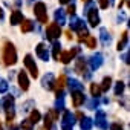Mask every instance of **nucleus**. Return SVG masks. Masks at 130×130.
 <instances>
[{"label": "nucleus", "instance_id": "obj_36", "mask_svg": "<svg viewBox=\"0 0 130 130\" xmlns=\"http://www.w3.org/2000/svg\"><path fill=\"white\" fill-rule=\"evenodd\" d=\"M32 106H34V101H32V100H29V101H26L25 104H22V112H29Z\"/></svg>", "mask_w": 130, "mask_h": 130}, {"label": "nucleus", "instance_id": "obj_5", "mask_svg": "<svg viewBox=\"0 0 130 130\" xmlns=\"http://www.w3.org/2000/svg\"><path fill=\"white\" fill-rule=\"evenodd\" d=\"M80 47L78 46H75V47H72V49H69V51H61V54H60V57H58V61H61V63H64V64H68V63H71V60H74L78 54H80Z\"/></svg>", "mask_w": 130, "mask_h": 130}, {"label": "nucleus", "instance_id": "obj_45", "mask_svg": "<svg viewBox=\"0 0 130 130\" xmlns=\"http://www.w3.org/2000/svg\"><path fill=\"white\" fill-rule=\"evenodd\" d=\"M8 127H9V130H19V127H17V125H14V124H9Z\"/></svg>", "mask_w": 130, "mask_h": 130}, {"label": "nucleus", "instance_id": "obj_13", "mask_svg": "<svg viewBox=\"0 0 130 130\" xmlns=\"http://www.w3.org/2000/svg\"><path fill=\"white\" fill-rule=\"evenodd\" d=\"M95 122H96V127L101 128V130H106L109 127V122L106 119V113L103 110H98L96 112V118H95Z\"/></svg>", "mask_w": 130, "mask_h": 130}, {"label": "nucleus", "instance_id": "obj_12", "mask_svg": "<svg viewBox=\"0 0 130 130\" xmlns=\"http://www.w3.org/2000/svg\"><path fill=\"white\" fill-rule=\"evenodd\" d=\"M35 54H37V57H38L40 60H43V61H47V60H49V49H47V46H46L44 43H38V44H37Z\"/></svg>", "mask_w": 130, "mask_h": 130}, {"label": "nucleus", "instance_id": "obj_31", "mask_svg": "<svg viewBox=\"0 0 130 130\" xmlns=\"http://www.w3.org/2000/svg\"><path fill=\"white\" fill-rule=\"evenodd\" d=\"M84 41H86V44H87V47H90V49H93V47H96V38H95L93 35H87V38H86Z\"/></svg>", "mask_w": 130, "mask_h": 130}, {"label": "nucleus", "instance_id": "obj_16", "mask_svg": "<svg viewBox=\"0 0 130 130\" xmlns=\"http://www.w3.org/2000/svg\"><path fill=\"white\" fill-rule=\"evenodd\" d=\"M71 95H72V104H74V107H80L81 104L86 103L84 92H71Z\"/></svg>", "mask_w": 130, "mask_h": 130}, {"label": "nucleus", "instance_id": "obj_25", "mask_svg": "<svg viewBox=\"0 0 130 130\" xmlns=\"http://www.w3.org/2000/svg\"><path fill=\"white\" fill-rule=\"evenodd\" d=\"M80 121H81V122H80L81 130H90V128H92V125H93V121H92L89 116H83Z\"/></svg>", "mask_w": 130, "mask_h": 130}, {"label": "nucleus", "instance_id": "obj_38", "mask_svg": "<svg viewBox=\"0 0 130 130\" xmlns=\"http://www.w3.org/2000/svg\"><path fill=\"white\" fill-rule=\"evenodd\" d=\"M87 35H89L87 29H83V31H80V32H78V41H84V40L87 38Z\"/></svg>", "mask_w": 130, "mask_h": 130}, {"label": "nucleus", "instance_id": "obj_39", "mask_svg": "<svg viewBox=\"0 0 130 130\" xmlns=\"http://www.w3.org/2000/svg\"><path fill=\"white\" fill-rule=\"evenodd\" d=\"M75 9H77V6H75V3H69V6H68V14L72 17V15H75Z\"/></svg>", "mask_w": 130, "mask_h": 130}, {"label": "nucleus", "instance_id": "obj_42", "mask_svg": "<svg viewBox=\"0 0 130 130\" xmlns=\"http://www.w3.org/2000/svg\"><path fill=\"white\" fill-rule=\"evenodd\" d=\"M64 35H66V38H68V40H72V38H74V34H72V31H71V29H68L66 32H64Z\"/></svg>", "mask_w": 130, "mask_h": 130}, {"label": "nucleus", "instance_id": "obj_20", "mask_svg": "<svg viewBox=\"0 0 130 130\" xmlns=\"http://www.w3.org/2000/svg\"><path fill=\"white\" fill-rule=\"evenodd\" d=\"M100 40H101L103 46H109V44H110L112 37H110V34H109V31H107L106 28H101V29H100Z\"/></svg>", "mask_w": 130, "mask_h": 130}, {"label": "nucleus", "instance_id": "obj_28", "mask_svg": "<svg viewBox=\"0 0 130 130\" xmlns=\"http://www.w3.org/2000/svg\"><path fill=\"white\" fill-rule=\"evenodd\" d=\"M28 119H29L32 124H37V122L41 119V113H40L38 110H32V112H31V116H29Z\"/></svg>", "mask_w": 130, "mask_h": 130}, {"label": "nucleus", "instance_id": "obj_26", "mask_svg": "<svg viewBox=\"0 0 130 130\" xmlns=\"http://www.w3.org/2000/svg\"><path fill=\"white\" fill-rule=\"evenodd\" d=\"M60 54H61V44H60V41H54V44H52V55H54V58L57 61H58Z\"/></svg>", "mask_w": 130, "mask_h": 130}, {"label": "nucleus", "instance_id": "obj_23", "mask_svg": "<svg viewBox=\"0 0 130 130\" xmlns=\"http://www.w3.org/2000/svg\"><path fill=\"white\" fill-rule=\"evenodd\" d=\"M66 86H69L71 92H83V90H84V86H83L78 80H71Z\"/></svg>", "mask_w": 130, "mask_h": 130}, {"label": "nucleus", "instance_id": "obj_29", "mask_svg": "<svg viewBox=\"0 0 130 130\" xmlns=\"http://www.w3.org/2000/svg\"><path fill=\"white\" fill-rule=\"evenodd\" d=\"M90 93H92V96H93V98H98V96L101 95V89H100V84H96V83L90 84Z\"/></svg>", "mask_w": 130, "mask_h": 130}, {"label": "nucleus", "instance_id": "obj_41", "mask_svg": "<svg viewBox=\"0 0 130 130\" xmlns=\"http://www.w3.org/2000/svg\"><path fill=\"white\" fill-rule=\"evenodd\" d=\"M110 130H124V128H122V125H121V124L115 122V124H112V125H110Z\"/></svg>", "mask_w": 130, "mask_h": 130}, {"label": "nucleus", "instance_id": "obj_14", "mask_svg": "<svg viewBox=\"0 0 130 130\" xmlns=\"http://www.w3.org/2000/svg\"><path fill=\"white\" fill-rule=\"evenodd\" d=\"M87 63H89L90 69L95 71V69H98L101 64H103V55H101V54H93V55L90 57V60H87Z\"/></svg>", "mask_w": 130, "mask_h": 130}, {"label": "nucleus", "instance_id": "obj_47", "mask_svg": "<svg viewBox=\"0 0 130 130\" xmlns=\"http://www.w3.org/2000/svg\"><path fill=\"white\" fill-rule=\"evenodd\" d=\"M83 116H84V115H83V113H81V112H78V113H77V118H78V119H81V118H83Z\"/></svg>", "mask_w": 130, "mask_h": 130}, {"label": "nucleus", "instance_id": "obj_11", "mask_svg": "<svg viewBox=\"0 0 130 130\" xmlns=\"http://www.w3.org/2000/svg\"><path fill=\"white\" fill-rule=\"evenodd\" d=\"M86 14H87V22H89V25H90L92 28H96V26L100 25L98 9H96L95 6H92V8H89V9L86 11Z\"/></svg>", "mask_w": 130, "mask_h": 130}, {"label": "nucleus", "instance_id": "obj_19", "mask_svg": "<svg viewBox=\"0 0 130 130\" xmlns=\"http://www.w3.org/2000/svg\"><path fill=\"white\" fill-rule=\"evenodd\" d=\"M23 22V14L19 11V9H14L12 12H11V17H9V23L12 25V26H15V25H19V23H22Z\"/></svg>", "mask_w": 130, "mask_h": 130}, {"label": "nucleus", "instance_id": "obj_27", "mask_svg": "<svg viewBox=\"0 0 130 130\" xmlns=\"http://www.w3.org/2000/svg\"><path fill=\"white\" fill-rule=\"evenodd\" d=\"M110 86H112V78H110V77H106V78L103 80L100 89H101V92H107V90L110 89Z\"/></svg>", "mask_w": 130, "mask_h": 130}, {"label": "nucleus", "instance_id": "obj_9", "mask_svg": "<svg viewBox=\"0 0 130 130\" xmlns=\"http://www.w3.org/2000/svg\"><path fill=\"white\" fill-rule=\"evenodd\" d=\"M23 61H25V66H26V69L29 71V74H31L34 78H37V77H38V68H37L35 60L32 58V55H29V54H28V55L25 57V60H23Z\"/></svg>", "mask_w": 130, "mask_h": 130}, {"label": "nucleus", "instance_id": "obj_30", "mask_svg": "<svg viewBox=\"0 0 130 130\" xmlns=\"http://www.w3.org/2000/svg\"><path fill=\"white\" fill-rule=\"evenodd\" d=\"M55 110H64V96H57L55 100Z\"/></svg>", "mask_w": 130, "mask_h": 130}, {"label": "nucleus", "instance_id": "obj_18", "mask_svg": "<svg viewBox=\"0 0 130 130\" xmlns=\"http://www.w3.org/2000/svg\"><path fill=\"white\" fill-rule=\"evenodd\" d=\"M17 80H19V84H20V87H22V90H28L29 89V78H28V75H26V72H19V77H17Z\"/></svg>", "mask_w": 130, "mask_h": 130}, {"label": "nucleus", "instance_id": "obj_1", "mask_svg": "<svg viewBox=\"0 0 130 130\" xmlns=\"http://www.w3.org/2000/svg\"><path fill=\"white\" fill-rule=\"evenodd\" d=\"M2 60L5 66H14L17 63V51L14 47V44L11 41H6L3 46V54H2Z\"/></svg>", "mask_w": 130, "mask_h": 130}, {"label": "nucleus", "instance_id": "obj_8", "mask_svg": "<svg viewBox=\"0 0 130 130\" xmlns=\"http://www.w3.org/2000/svg\"><path fill=\"white\" fill-rule=\"evenodd\" d=\"M34 14L37 17V20L40 23H47V14H46V5L43 2H38L35 3L34 6Z\"/></svg>", "mask_w": 130, "mask_h": 130}, {"label": "nucleus", "instance_id": "obj_33", "mask_svg": "<svg viewBox=\"0 0 130 130\" xmlns=\"http://www.w3.org/2000/svg\"><path fill=\"white\" fill-rule=\"evenodd\" d=\"M20 127H22V130H34V124L29 119H23Z\"/></svg>", "mask_w": 130, "mask_h": 130}, {"label": "nucleus", "instance_id": "obj_37", "mask_svg": "<svg viewBox=\"0 0 130 130\" xmlns=\"http://www.w3.org/2000/svg\"><path fill=\"white\" fill-rule=\"evenodd\" d=\"M6 90H8V81L0 78V93H5Z\"/></svg>", "mask_w": 130, "mask_h": 130}, {"label": "nucleus", "instance_id": "obj_2", "mask_svg": "<svg viewBox=\"0 0 130 130\" xmlns=\"http://www.w3.org/2000/svg\"><path fill=\"white\" fill-rule=\"evenodd\" d=\"M15 101H14V96L11 95H6L5 100H3V109H5V113H6V124H12L14 118H15Z\"/></svg>", "mask_w": 130, "mask_h": 130}, {"label": "nucleus", "instance_id": "obj_17", "mask_svg": "<svg viewBox=\"0 0 130 130\" xmlns=\"http://www.w3.org/2000/svg\"><path fill=\"white\" fill-rule=\"evenodd\" d=\"M41 84H43V87L46 89V90H52L54 89V84H55V78H54V75L49 72V74H46L43 78H41Z\"/></svg>", "mask_w": 130, "mask_h": 130}, {"label": "nucleus", "instance_id": "obj_49", "mask_svg": "<svg viewBox=\"0 0 130 130\" xmlns=\"http://www.w3.org/2000/svg\"><path fill=\"white\" fill-rule=\"evenodd\" d=\"M0 130H3V127H2V124H0Z\"/></svg>", "mask_w": 130, "mask_h": 130}, {"label": "nucleus", "instance_id": "obj_35", "mask_svg": "<svg viewBox=\"0 0 130 130\" xmlns=\"http://www.w3.org/2000/svg\"><path fill=\"white\" fill-rule=\"evenodd\" d=\"M5 2H6V5L11 6V8H19V6L22 5V0H5Z\"/></svg>", "mask_w": 130, "mask_h": 130}, {"label": "nucleus", "instance_id": "obj_34", "mask_svg": "<svg viewBox=\"0 0 130 130\" xmlns=\"http://www.w3.org/2000/svg\"><path fill=\"white\" fill-rule=\"evenodd\" d=\"M98 104H100V101H98V98H92L90 101H87V109H96L98 107Z\"/></svg>", "mask_w": 130, "mask_h": 130}, {"label": "nucleus", "instance_id": "obj_3", "mask_svg": "<svg viewBox=\"0 0 130 130\" xmlns=\"http://www.w3.org/2000/svg\"><path fill=\"white\" fill-rule=\"evenodd\" d=\"M75 72H77V74H80V75H83V77H84V80H90L92 74H90V71H89L87 60H86L84 57H80V58L75 61Z\"/></svg>", "mask_w": 130, "mask_h": 130}, {"label": "nucleus", "instance_id": "obj_44", "mask_svg": "<svg viewBox=\"0 0 130 130\" xmlns=\"http://www.w3.org/2000/svg\"><path fill=\"white\" fill-rule=\"evenodd\" d=\"M3 19H5V11H3L2 8H0V22H2Z\"/></svg>", "mask_w": 130, "mask_h": 130}, {"label": "nucleus", "instance_id": "obj_6", "mask_svg": "<svg viewBox=\"0 0 130 130\" xmlns=\"http://www.w3.org/2000/svg\"><path fill=\"white\" fill-rule=\"evenodd\" d=\"M75 124V116L72 115V112L64 110L63 118H61V130H72Z\"/></svg>", "mask_w": 130, "mask_h": 130}, {"label": "nucleus", "instance_id": "obj_46", "mask_svg": "<svg viewBox=\"0 0 130 130\" xmlns=\"http://www.w3.org/2000/svg\"><path fill=\"white\" fill-rule=\"evenodd\" d=\"M60 5H66V3H71V0H58Z\"/></svg>", "mask_w": 130, "mask_h": 130}, {"label": "nucleus", "instance_id": "obj_40", "mask_svg": "<svg viewBox=\"0 0 130 130\" xmlns=\"http://www.w3.org/2000/svg\"><path fill=\"white\" fill-rule=\"evenodd\" d=\"M98 3H100V6H101L103 9L109 8V5H110V2H109V0H98Z\"/></svg>", "mask_w": 130, "mask_h": 130}, {"label": "nucleus", "instance_id": "obj_43", "mask_svg": "<svg viewBox=\"0 0 130 130\" xmlns=\"http://www.w3.org/2000/svg\"><path fill=\"white\" fill-rule=\"evenodd\" d=\"M122 61H124V63H128V52H125V54L122 55Z\"/></svg>", "mask_w": 130, "mask_h": 130}, {"label": "nucleus", "instance_id": "obj_48", "mask_svg": "<svg viewBox=\"0 0 130 130\" xmlns=\"http://www.w3.org/2000/svg\"><path fill=\"white\" fill-rule=\"evenodd\" d=\"M81 2H83V3L86 5V3H90V2H92V0H81Z\"/></svg>", "mask_w": 130, "mask_h": 130}, {"label": "nucleus", "instance_id": "obj_10", "mask_svg": "<svg viewBox=\"0 0 130 130\" xmlns=\"http://www.w3.org/2000/svg\"><path fill=\"white\" fill-rule=\"evenodd\" d=\"M66 84H68V78H66V75H64V74H61L58 77V80L55 81V84H54V89H55L57 96H64V87H66Z\"/></svg>", "mask_w": 130, "mask_h": 130}, {"label": "nucleus", "instance_id": "obj_4", "mask_svg": "<svg viewBox=\"0 0 130 130\" xmlns=\"http://www.w3.org/2000/svg\"><path fill=\"white\" fill-rule=\"evenodd\" d=\"M57 119H58V110L49 109L47 113L44 115V128L46 130H57V125H55Z\"/></svg>", "mask_w": 130, "mask_h": 130}, {"label": "nucleus", "instance_id": "obj_22", "mask_svg": "<svg viewBox=\"0 0 130 130\" xmlns=\"http://www.w3.org/2000/svg\"><path fill=\"white\" fill-rule=\"evenodd\" d=\"M127 43H128V31H124L122 32V35H121V38H119V41H118V46H116V49L121 52V51H124L125 47H127Z\"/></svg>", "mask_w": 130, "mask_h": 130}, {"label": "nucleus", "instance_id": "obj_15", "mask_svg": "<svg viewBox=\"0 0 130 130\" xmlns=\"http://www.w3.org/2000/svg\"><path fill=\"white\" fill-rule=\"evenodd\" d=\"M83 29H86V26H84V22L81 20V19H78V17H75V15H72L71 17V31L74 32V31H83Z\"/></svg>", "mask_w": 130, "mask_h": 130}, {"label": "nucleus", "instance_id": "obj_7", "mask_svg": "<svg viewBox=\"0 0 130 130\" xmlns=\"http://www.w3.org/2000/svg\"><path fill=\"white\" fill-rule=\"evenodd\" d=\"M61 35V26H58L55 22L51 23L47 28H46V38L51 40V41H57V38H60Z\"/></svg>", "mask_w": 130, "mask_h": 130}, {"label": "nucleus", "instance_id": "obj_21", "mask_svg": "<svg viewBox=\"0 0 130 130\" xmlns=\"http://www.w3.org/2000/svg\"><path fill=\"white\" fill-rule=\"evenodd\" d=\"M54 19H55V23H57L58 26H61V25L66 23V14H64L63 9H57V11L54 12Z\"/></svg>", "mask_w": 130, "mask_h": 130}, {"label": "nucleus", "instance_id": "obj_24", "mask_svg": "<svg viewBox=\"0 0 130 130\" xmlns=\"http://www.w3.org/2000/svg\"><path fill=\"white\" fill-rule=\"evenodd\" d=\"M34 28H35V25H34V22H31V20H23L22 22V32L23 34H28V32H32L34 31Z\"/></svg>", "mask_w": 130, "mask_h": 130}, {"label": "nucleus", "instance_id": "obj_32", "mask_svg": "<svg viewBox=\"0 0 130 130\" xmlns=\"http://www.w3.org/2000/svg\"><path fill=\"white\" fill-rule=\"evenodd\" d=\"M122 92H124V83H122V81H116V83H115V95L119 96Z\"/></svg>", "mask_w": 130, "mask_h": 130}]
</instances>
